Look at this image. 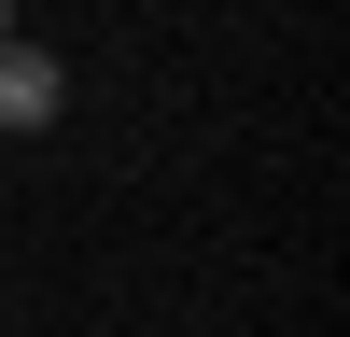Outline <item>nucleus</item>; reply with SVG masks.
Returning <instances> with one entry per match:
<instances>
[{"label":"nucleus","mask_w":350,"mask_h":337,"mask_svg":"<svg viewBox=\"0 0 350 337\" xmlns=\"http://www.w3.org/2000/svg\"><path fill=\"white\" fill-rule=\"evenodd\" d=\"M0 42H14V0H0Z\"/></svg>","instance_id":"2"},{"label":"nucleus","mask_w":350,"mask_h":337,"mask_svg":"<svg viewBox=\"0 0 350 337\" xmlns=\"http://www.w3.org/2000/svg\"><path fill=\"white\" fill-rule=\"evenodd\" d=\"M56 99H70L56 56H42V42H0V127H56Z\"/></svg>","instance_id":"1"}]
</instances>
